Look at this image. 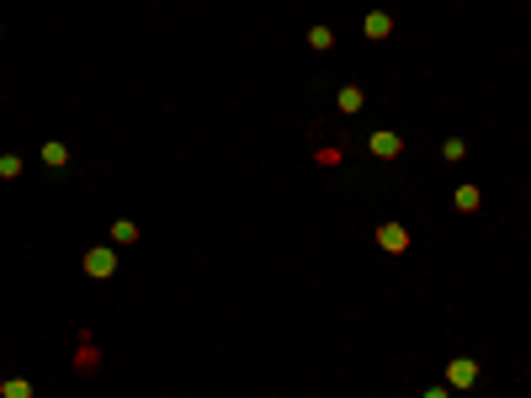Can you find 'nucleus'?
<instances>
[{"instance_id": "obj_1", "label": "nucleus", "mask_w": 531, "mask_h": 398, "mask_svg": "<svg viewBox=\"0 0 531 398\" xmlns=\"http://www.w3.org/2000/svg\"><path fill=\"white\" fill-rule=\"evenodd\" d=\"M85 271H91V276H112V271H117V250H112V244L85 250Z\"/></svg>"}, {"instance_id": "obj_2", "label": "nucleus", "mask_w": 531, "mask_h": 398, "mask_svg": "<svg viewBox=\"0 0 531 398\" xmlns=\"http://www.w3.org/2000/svg\"><path fill=\"white\" fill-rule=\"evenodd\" d=\"M446 383H452V388H473V383H478V361H468V356H457L452 367H446Z\"/></svg>"}, {"instance_id": "obj_3", "label": "nucleus", "mask_w": 531, "mask_h": 398, "mask_svg": "<svg viewBox=\"0 0 531 398\" xmlns=\"http://www.w3.org/2000/svg\"><path fill=\"white\" fill-rule=\"evenodd\" d=\"M378 244H382L388 255H404V250H410V234H404L398 223H382V229H378Z\"/></svg>"}, {"instance_id": "obj_4", "label": "nucleus", "mask_w": 531, "mask_h": 398, "mask_svg": "<svg viewBox=\"0 0 531 398\" xmlns=\"http://www.w3.org/2000/svg\"><path fill=\"white\" fill-rule=\"evenodd\" d=\"M372 154H378V160H398V154H404V138H398V133H372Z\"/></svg>"}, {"instance_id": "obj_5", "label": "nucleus", "mask_w": 531, "mask_h": 398, "mask_svg": "<svg viewBox=\"0 0 531 398\" xmlns=\"http://www.w3.org/2000/svg\"><path fill=\"white\" fill-rule=\"evenodd\" d=\"M388 32H394V16H388V11H372V16H366V38H372V43H382Z\"/></svg>"}, {"instance_id": "obj_6", "label": "nucleus", "mask_w": 531, "mask_h": 398, "mask_svg": "<svg viewBox=\"0 0 531 398\" xmlns=\"http://www.w3.org/2000/svg\"><path fill=\"white\" fill-rule=\"evenodd\" d=\"M43 165H48V170H64V165H69V149L48 138V144H43Z\"/></svg>"}, {"instance_id": "obj_7", "label": "nucleus", "mask_w": 531, "mask_h": 398, "mask_svg": "<svg viewBox=\"0 0 531 398\" xmlns=\"http://www.w3.org/2000/svg\"><path fill=\"white\" fill-rule=\"evenodd\" d=\"M362 101H366V96H362L356 85H346L340 96H335V106H340V112H362Z\"/></svg>"}, {"instance_id": "obj_8", "label": "nucleus", "mask_w": 531, "mask_h": 398, "mask_svg": "<svg viewBox=\"0 0 531 398\" xmlns=\"http://www.w3.org/2000/svg\"><path fill=\"white\" fill-rule=\"evenodd\" d=\"M478 202H484L478 186H457V207H462V213H478Z\"/></svg>"}, {"instance_id": "obj_9", "label": "nucleus", "mask_w": 531, "mask_h": 398, "mask_svg": "<svg viewBox=\"0 0 531 398\" xmlns=\"http://www.w3.org/2000/svg\"><path fill=\"white\" fill-rule=\"evenodd\" d=\"M0 398H32V383H22V377H11V383H0Z\"/></svg>"}, {"instance_id": "obj_10", "label": "nucleus", "mask_w": 531, "mask_h": 398, "mask_svg": "<svg viewBox=\"0 0 531 398\" xmlns=\"http://www.w3.org/2000/svg\"><path fill=\"white\" fill-rule=\"evenodd\" d=\"M112 239H117V244H133V239H138V223H128V218L112 223Z\"/></svg>"}, {"instance_id": "obj_11", "label": "nucleus", "mask_w": 531, "mask_h": 398, "mask_svg": "<svg viewBox=\"0 0 531 398\" xmlns=\"http://www.w3.org/2000/svg\"><path fill=\"white\" fill-rule=\"evenodd\" d=\"M22 176V160H16V154H0V181H16Z\"/></svg>"}, {"instance_id": "obj_12", "label": "nucleus", "mask_w": 531, "mask_h": 398, "mask_svg": "<svg viewBox=\"0 0 531 398\" xmlns=\"http://www.w3.org/2000/svg\"><path fill=\"white\" fill-rule=\"evenodd\" d=\"M308 43H314V48H319V53H324V48H330V43H335V32H330V27H314V32H308Z\"/></svg>"}, {"instance_id": "obj_13", "label": "nucleus", "mask_w": 531, "mask_h": 398, "mask_svg": "<svg viewBox=\"0 0 531 398\" xmlns=\"http://www.w3.org/2000/svg\"><path fill=\"white\" fill-rule=\"evenodd\" d=\"M441 154H446V160L457 165V160H462V154H468V144H462V138H446V149H441Z\"/></svg>"}, {"instance_id": "obj_14", "label": "nucleus", "mask_w": 531, "mask_h": 398, "mask_svg": "<svg viewBox=\"0 0 531 398\" xmlns=\"http://www.w3.org/2000/svg\"><path fill=\"white\" fill-rule=\"evenodd\" d=\"M425 398H452V393H446V388H425Z\"/></svg>"}]
</instances>
